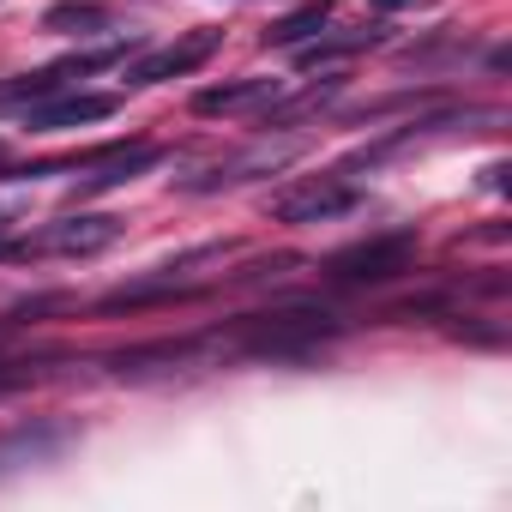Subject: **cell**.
Wrapping results in <instances>:
<instances>
[{
    "label": "cell",
    "mask_w": 512,
    "mask_h": 512,
    "mask_svg": "<svg viewBox=\"0 0 512 512\" xmlns=\"http://www.w3.org/2000/svg\"><path fill=\"white\" fill-rule=\"evenodd\" d=\"M416 260V235L410 229H392V235H374V241H356L344 253H332L326 260V278L332 284H392L398 272H410Z\"/></svg>",
    "instance_id": "cell-1"
},
{
    "label": "cell",
    "mask_w": 512,
    "mask_h": 512,
    "mask_svg": "<svg viewBox=\"0 0 512 512\" xmlns=\"http://www.w3.org/2000/svg\"><path fill=\"white\" fill-rule=\"evenodd\" d=\"M362 205V187L356 181H344V175H308V181H296V187H284L278 199H272V223H332V217H344V211H356Z\"/></svg>",
    "instance_id": "cell-2"
},
{
    "label": "cell",
    "mask_w": 512,
    "mask_h": 512,
    "mask_svg": "<svg viewBox=\"0 0 512 512\" xmlns=\"http://www.w3.org/2000/svg\"><path fill=\"white\" fill-rule=\"evenodd\" d=\"M121 241V217L109 211H73L61 223H49L37 241H7L0 253H67V260H85V253H103Z\"/></svg>",
    "instance_id": "cell-3"
},
{
    "label": "cell",
    "mask_w": 512,
    "mask_h": 512,
    "mask_svg": "<svg viewBox=\"0 0 512 512\" xmlns=\"http://www.w3.org/2000/svg\"><path fill=\"white\" fill-rule=\"evenodd\" d=\"M217 49H223V31H217V25H199V31H187V37H175V43H163V49L139 55V61H127V85L187 79V73H193V67H205Z\"/></svg>",
    "instance_id": "cell-4"
},
{
    "label": "cell",
    "mask_w": 512,
    "mask_h": 512,
    "mask_svg": "<svg viewBox=\"0 0 512 512\" xmlns=\"http://www.w3.org/2000/svg\"><path fill=\"white\" fill-rule=\"evenodd\" d=\"M284 163H296V145H253V151H235V157H217V163L181 175V193H223V187H241V181L278 175Z\"/></svg>",
    "instance_id": "cell-5"
},
{
    "label": "cell",
    "mask_w": 512,
    "mask_h": 512,
    "mask_svg": "<svg viewBox=\"0 0 512 512\" xmlns=\"http://www.w3.org/2000/svg\"><path fill=\"white\" fill-rule=\"evenodd\" d=\"M121 103L109 91H73V97H43L25 109V127L31 133H61V127H85V121H109Z\"/></svg>",
    "instance_id": "cell-6"
},
{
    "label": "cell",
    "mask_w": 512,
    "mask_h": 512,
    "mask_svg": "<svg viewBox=\"0 0 512 512\" xmlns=\"http://www.w3.org/2000/svg\"><path fill=\"white\" fill-rule=\"evenodd\" d=\"M284 97V79H229V85H205L193 97V115H260Z\"/></svg>",
    "instance_id": "cell-7"
},
{
    "label": "cell",
    "mask_w": 512,
    "mask_h": 512,
    "mask_svg": "<svg viewBox=\"0 0 512 512\" xmlns=\"http://www.w3.org/2000/svg\"><path fill=\"white\" fill-rule=\"evenodd\" d=\"M151 163H163V151L157 145H127V151H109V157H97V169L79 181V193L73 199H97V193H109V187H127L139 169H151Z\"/></svg>",
    "instance_id": "cell-8"
},
{
    "label": "cell",
    "mask_w": 512,
    "mask_h": 512,
    "mask_svg": "<svg viewBox=\"0 0 512 512\" xmlns=\"http://www.w3.org/2000/svg\"><path fill=\"white\" fill-rule=\"evenodd\" d=\"M380 43V31H338V37H326V31H314L308 43H296V67H332V61H350V55H362V49H374Z\"/></svg>",
    "instance_id": "cell-9"
},
{
    "label": "cell",
    "mask_w": 512,
    "mask_h": 512,
    "mask_svg": "<svg viewBox=\"0 0 512 512\" xmlns=\"http://www.w3.org/2000/svg\"><path fill=\"white\" fill-rule=\"evenodd\" d=\"M43 31H61V37H103L109 31V7L103 0H55L43 13Z\"/></svg>",
    "instance_id": "cell-10"
},
{
    "label": "cell",
    "mask_w": 512,
    "mask_h": 512,
    "mask_svg": "<svg viewBox=\"0 0 512 512\" xmlns=\"http://www.w3.org/2000/svg\"><path fill=\"white\" fill-rule=\"evenodd\" d=\"M338 91H344V79H320V85H308V91H296V97H278L272 109H260V121H266V127H296V121L320 115V109H326Z\"/></svg>",
    "instance_id": "cell-11"
},
{
    "label": "cell",
    "mask_w": 512,
    "mask_h": 512,
    "mask_svg": "<svg viewBox=\"0 0 512 512\" xmlns=\"http://www.w3.org/2000/svg\"><path fill=\"white\" fill-rule=\"evenodd\" d=\"M326 19H332V0H308V7H296L290 19H278V25L266 31V43H272V49H296V43H308L314 31H326Z\"/></svg>",
    "instance_id": "cell-12"
},
{
    "label": "cell",
    "mask_w": 512,
    "mask_h": 512,
    "mask_svg": "<svg viewBox=\"0 0 512 512\" xmlns=\"http://www.w3.org/2000/svg\"><path fill=\"white\" fill-rule=\"evenodd\" d=\"M374 13H410V7H428V0H368Z\"/></svg>",
    "instance_id": "cell-13"
},
{
    "label": "cell",
    "mask_w": 512,
    "mask_h": 512,
    "mask_svg": "<svg viewBox=\"0 0 512 512\" xmlns=\"http://www.w3.org/2000/svg\"><path fill=\"white\" fill-rule=\"evenodd\" d=\"M0 163H7V145H0Z\"/></svg>",
    "instance_id": "cell-14"
}]
</instances>
